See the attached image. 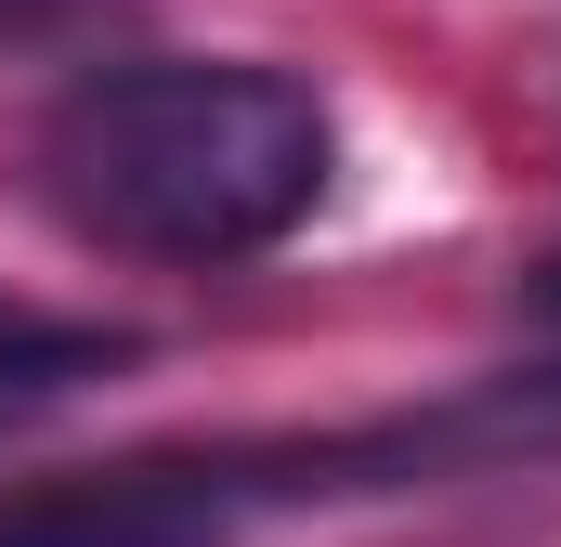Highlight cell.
Masks as SVG:
<instances>
[{
	"label": "cell",
	"instance_id": "1",
	"mask_svg": "<svg viewBox=\"0 0 561 547\" xmlns=\"http://www.w3.org/2000/svg\"><path fill=\"white\" fill-rule=\"evenodd\" d=\"M340 131L313 79L131 53L39 105V196L131 261H262L327 209Z\"/></svg>",
	"mask_w": 561,
	"mask_h": 547
},
{
	"label": "cell",
	"instance_id": "2",
	"mask_svg": "<svg viewBox=\"0 0 561 547\" xmlns=\"http://www.w3.org/2000/svg\"><path fill=\"white\" fill-rule=\"evenodd\" d=\"M379 482H419V417L327 430V443H157L105 469H53L0 496V547H236L275 509L379 496Z\"/></svg>",
	"mask_w": 561,
	"mask_h": 547
},
{
	"label": "cell",
	"instance_id": "3",
	"mask_svg": "<svg viewBox=\"0 0 561 547\" xmlns=\"http://www.w3.org/2000/svg\"><path fill=\"white\" fill-rule=\"evenodd\" d=\"M131 339L118 326H66V313H26V300H0V417L39 405V392H79V379H105Z\"/></svg>",
	"mask_w": 561,
	"mask_h": 547
},
{
	"label": "cell",
	"instance_id": "4",
	"mask_svg": "<svg viewBox=\"0 0 561 547\" xmlns=\"http://www.w3.org/2000/svg\"><path fill=\"white\" fill-rule=\"evenodd\" d=\"M523 313H536V339H561V261L536 274V287H523Z\"/></svg>",
	"mask_w": 561,
	"mask_h": 547
},
{
	"label": "cell",
	"instance_id": "5",
	"mask_svg": "<svg viewBox=\"0 0 561 547\" xmlns=\"http://www.w3.org/2000/svg\"><path fill=\"white\" fill-rule=\"evenodd\" d=\"M39 13H53V0H0V26H39Z\"/></svg>",
	"mask_w": 561,
	"mask_h": 547
}]
</instances>
